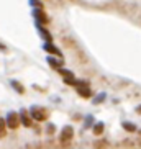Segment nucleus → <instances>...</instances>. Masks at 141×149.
I'll return each mask as SVG.
<instances>
[{"label":"nucleus","instance_id":"0eeeda50","mask_svg":"<svg viewBox=\"0 0 141 149\" xmlns=\"http://www.w3.org/2000/svg\"><path fill=\"white\" fill-rule=\"evenodd\" d=\"M46 61H48V64H49L51 67H53V69H59V67L64 66V61H62V57H59V59H57V57L49 56L48 59H46Z\"/></svg>","mask_w":141,"mask_h":149},{"label":"nucleus","instance_id":"6ab92c4d","mask_svg":"<svg viewBox=\"0 0 141 149\" xmlns=\"http://www.w3.org/2000/svg\"><path fill=\"white\" fill-rule=\"evenodd\" d=\"M0 51H5V46H3L2 43H0Z\"/></svg>","mask_w":141,"mask_h":149},{"label":"nucleus","instance_id":"a211bd4d","mask_svg":"<svg viewBox=\"0 0 141 149\" xmlns=\"http://www.w3.org/2000/svg\"><path fill=\"white\" fill-rule=\"evenodd\" d=\"M48 133H49V134L54 133V125H48Z\"/></svg>","mask_w":141,"mask_h":149},{"label":"nucleus","instance_id":"f8f14e48","mask_svg":"<svg viewBox=\"0 0 141 149\" xmlns=\"http://www.w3.org/2000/svg\"><path fill=\"white\" fill-rule=\"evenodd\" d=\"M94 133H95V134H102V133H103V123H95V125H94Z\"/></svg>","mask_w":141,"mask_h":149},{"label":"nucleus","instance_id":"f3484780","mask_svg":"<svg viewBox=\"0 0 141 149\" xmlns=\"http://www.w3.org/2000/svg\"><path fill=\"white\" fill-rule=\"evenodd\" d=\"M102 98H105V93H102V95H98V98H95L94 102H95V103H100V102H102Z\"/></svg>","mask_w":141,"mask_h":149},{"label":"nucleus","instance_id":"7ed1b4c3","mask_svg":"<svg viewBox=\"0 0 141 149\" xmlns=\"http://www.w3.org/2000/svg\"><path fill=\"white\" fill-rule=\"evenodd\" d=\"M72 136H74V130H72V126H64L61 131V136H59V139H61V143H69L70 139H72Z\"/></svg>","mask_w":141,"mask_h":149},{"label":"nucleus","instance_id":"20e7f679","mask_svg":"<svg viewBox=\"0 0 141 149\" xmlns=\"http://www.w3.org/2000/svg\"><path fill=\"white\" fill-rule=\"evenodd\" d=\"M18 118H20V121L23 123V126L31 128V116H30V113H28V110H25V108L20 110V115H18Z\"/></svg>","mask_w":141,"mask_h":149},{"label":"nucleus","instance_id":"6e6552de","mask_svg":"<svg viewBox=\"0 0 141 149\" xmlns=\"http://www.w3.org/2000/svg\"><path fill=\"white\" fill-rule=\"evenodd\" d=\"M77 92H79V95H82V97H90V95H92V92H90V88H89L87 82L80 84L79 87H77Z\"/></svg>","mask_w":141,"mask_h":149},{"label":"nucleus","instance_id":"39448f33","mask_svg":"<svg viewBox=\"0 0 141 149\" xmlns=\"http://www.w3.org/2000/svg\"><path fill=\"white\" fill-rule=\"evenodd\" d=\"M33 17L36 18V22H38V23H44V25H46V23H49L48 15L44 13V12H43L41 8H36L35 12H33Z\"/></svg>","mask_w":141,"mask_h":149},{"label":"nucleus","instance_id":"f03ea898","mask_svg":"<svg viewBox=\"0 0 141 149\" xmlns=\"http://www.w3.org/2000/svg\"><path fill=\"white\" fill-rule=\"evenodd\" d=\"M5 123H7V126H8L10 130H17L18 125H20L18 113H15V111H10V113L7 115V118H5Z\"/></svg>","mask_w":141,"mask_h":149},{"label":"nucleus","instance_id":"1a4fd4ad","mask_svg":"<svg viewBox=\"0 0 141 149\" xmlns=\"http://www.w3.org/2000/svg\"><path fill=\"white\" fill-rule=\"evenodd\" d=\"M38 31H40V33H41V36H43L44 40L48 41V43H51V41H53V36L49 35V31H48V30H44V28L38 26Z\"/></svg>","mask_w":141,"mask_h":149},{"label":"nucleus","instance_id":"dca6fc26","mask_svg":"<svg viewBox=\"0 0 141 149\" xmlns=\"http://www.w3.org/2000/svg\"><path fill=\"white\" fill-rule=\"evenodd\" d=\"M30 3L35 5V8H41V7H43V3H41L40 0H30Z\"/></svg>","mask_w":141,"mask_h":149},{"label":"nucleus","instance_id":"2eb2a0df","mask_svg":"<svg viewBox=\"0 0 141 149\" xmlns=\"http://www.w3.org/2000/svg\"><path fill=\"white\" fill-rule=\"evenodd\" d=\"M107 146H108V143H107L105 139H102V141H98V143H95L94 149H107Z\"/></svg>","mask_w":141,"mask_h":149},{"label":"nucleus","instance_id":"4468645a","mask_svg":"<svg viewBox=\"0 0 141 149\" xmlns=\"http://www.w3.org/2000/svg\"><path fill=\"white\" fill-rule=\"evenodd\" d=\"M12 85H13V88L17 90V92H20V93H23L25 92V88H23V85L20 82H17V80H12Z\"/></svg>","mask_w":141,"mask_h":149},{"label":"nucleus","instance_id":"9d476101","mask_svg":"<svg viewBox=\"0 0 141 149\" xmlns=\"http://www.w3.org/2000/svg\"><path fill=\"white\" fill-rule=\"evenodd\" d=\"M7 134V123L3 118H0V138H5Z\"/></svg>","mask_w":141,"mask_h":149},{"label":"nucleus","instance_id":"f257e3e1","mask_svg":"<svg viewBox=\"0 0 141 149\" xmlns=\"http://www.w3.org/2000/svg\"><path fill=\"white\" fill-rule=\"evenodd\" d=\"M28 113H30L31 118H35L36 121H43V120L48 118V111H46V108L38 107V105H33L30 108V111H28Z\"/></svg>","mask_w":141,"mask_h":149},{"label":"nucleus","instance_id":"423d86ee","mask_svg":"<svg viewBox=\"0 0 141 149\" xmlns=\"http://www.w3.org/2000/svg\"><path fill=\"white\" fill-rule=\"evenodd\" d=\"M44 51H46V53H49V54H53V56H57V57H62V54H61V51H59V49L56 48V46H54L53 44V41H51V43H48V41H46V43H44Z\"/></svg>","mask_w":141,"mask_h":149},{"label":"nucleus","instance_id":"9b49d317","mask_svg":"<svg viewBox=\"0 0 141 149\" xmlns=\"http://www.w3.org/2000/svg\"><path fill=\"white\" fill-rule=\"evenodd\" d=\"M123 130H126L128 133H135L136 131V126H135L133 123H130V121H125L123 123Z\"/></svg>","mask_w":141,"mask_h":149},{"label":"nucleus","instance_id":"aec40b11","mask_svg":"<svg viewBox=\"0 0 141 149\" xmlns=\"http://www.w3.org/2000/svg\"><path fill=\"white\" fill-rule=\"evenodd\" d=\"M136 110H138V111H140V113H141V105H140V107H138V108H136Z\"/></svg>","mask_w":141,"mask_h":149},{"label":"nucleus","instance_id":"ddd939ff","mask_svg":"<svg viewBox=\"0 0 141 149\" xmlns=\"http://www.w3.org/2000/svg\"><path fill=\"white\" fill-rule=\"evenodd\" d=\"M56 70H57V74H61L64 79H66V77H74V74H72L70 70H67V69H61V67H59V69H56Z\"/></svg>","mask_w":141,"mask_h":149}]
</instances>
